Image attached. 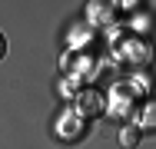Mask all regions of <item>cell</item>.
Masks as SVG:
<instances>
[{"instance_id":"obj_8","label":"cell","mask_w":156,"mask_h":149,"mask_svg":"<svg viewBox=\"0 0 156 149\" xmlns=\"http://www.w3.org/2000/svg\"><path fill=\"white\" fill-rule=\"evenodd\" d=\"M3 53H7V40H3V33H0V60H3Z\"/></svg>"},{"instance_id":"obj_1","label":"cell","mask_w":156,"mask_h":149,"mask_svg":"<svg viewBox=\"0 0 156 149\" xmlns=\"http://www.w3.org/2000/svg\"><path fill=\"white\" fill-rule=\"evenodd\" d=\"M116 57L129 63L133 70H143V66H150V60H153V47L146 43V40H136V36H126L123 43H116Z\"/></svg>"},{"instance_id":"obj_7","label":"cell","mask_w":156,"mask_h":149,"mask_svg":"<svg viewBox=\"0 0 156 149\" xmlns=\"http://www.w3.org/2000/svg\"><path fill=\"white\" fill-rule=\"evenodd\" d=\"M136 139H140V129H133V126H126L123 133H120V143L123 146H136Z\"/></svg>"},{"instance_id":"obj_5","label":"cell","mask_w":156,"mask_h":149,"mask_svg":"<svg viewBox=\"0 0 156 149\" xmlns=\"http://www.w3.org/2000/svg\"><path fill=\"white\" fill-rule=\"evenodd\" d=\"M110 116H116V119H129V116H133V96L116 93V96L110 99Z\"/></svg>"},{"instance_id":"obj_4","label":"cell","mask_w":156,"mask_h":149,"mask_svg":"<svg viewBox=\"0 0 156 149\" xmlns=\"http://www.w3.org/2000/svg\"><path fill=\"white\" fill-rule=\"evenodd\" d=\"M76 113H80V116H96V113H103V96L93 93V89L80 93V96H76Z\"/></svg>"},{"instance_id":"obj_2","label":"cell","mask_w":156,"mask_h":149,"mask_svg":"<svg viewBox=\"0 0 156 149\" xmlns=\"http://www.w3.org/2000/svg\"><path fill=\"white\" fill-rule=\"evenodd\" d=\"M87 116H80L76 109H70V113H63L60 119V136L63 139H80L83 133H87V123H83Z\"/></svg>"},{"instance_id":"obj_3","label":"cell","mask_w":156,"mask_h":149,"mask_svg":"<svg viewBox=\"0 0 156 149\" xmlns=\"http://www.w3.org/2000/svg\"><path fill=\"white\" fill-rule=\"evenodd\" d=\"M87 13H90V23H93V27H110V23H113V17H116L110 0H90Z\"/></svg>"},{"instance_id":"obj_6","label":"cell","mask_w":156,"mask_h":149,"mask_svg":"<svg viewBox=\"0 0 156 149\" xmlns=\"http://www.w3.org/2000/svg\"><path fill=\"white\" fill-rule=\"evenodd\" d=\"M140 129H146V133L156 129V99L146 103V109H143V116H140Z\"/></svg>"}]
</instances>
